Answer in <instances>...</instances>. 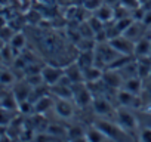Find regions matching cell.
<instances>
[{"instance_id":"30","label":"cell","mask_w":151,"mask_h":142,"mask_svg":"<svg viewBox=\"0 0 151 142\" xmlns=\"http://www.w3.org/2000/svg\"><path fill=\"white\" fill-rule=\"evenodd\" d=\"M102 3H104V0H85L83 8L89 12H95Z\"/></svg>"},{"instance_id":"23","label":"cell","mask_w":151,"mask_h":142,"mask_svg":"<svg viewBox=\"0 0 151 142\" xmlns=\"http://www.w3.org/2000/svg\"><path fill=\"white\" fill-rule=\"evenodd\" d=\"M85 139L86 141H91V142H101V141H108L110 138L99 127L93 126V127H91V129L86 130V138Z\"/></svg>"},{"instance_id":"14","label":"cell","mask_w":151,"mask_h":142,"mask_svg":"<svg viewBox=\"0 0 151 142\" xmlns=\"http://www.w3.org/2000/svg\"><path fill=\"white\" fill-rule=\"evenodd\" d=\"M144 28H147V25H145L142 21H133V22L129 25V28L124 31V36L129 37L130 40L136 42V40H139L141 37H144Z\"/></svg>"},{"instance_id":"2","label":"cell","mask_w":151,"mask_h":142,"mask_svg":"<svg viewBox=\"0 0 151 142\" xmlns=\"http://www.w3.org/2000/svg\"><path fill=\"white\" fill-rule=\"evenodd\" d=\"M71 90H73V99L79 107H86L88 104H91L93 101V93L91 92L86 82L73 83Z\"/></svg>"},{"instance_id":"8","label":"cell","mask_w":151,"mask_h":142,"mask_svg":"<svg viewBox=\"0 0 151 142\" xmlns=\"http://www.w3.org/2000/svg\"><path fill=\"white\" fill-rule=\"evenodd\" d=\"M117 118H119V124L124 130H135L138 127V121H136L135 115L130 111L124 110V107L117 111Z\"/></svg>"},{"instance_id":"6","label":"cell","mask_w":151,"mask_h":142,"mask_svg":"<svg viewBox=\"0 0 151 142\" xmlns=\"http://www.w3.org/2000/svg\"><path fill=\"white\" fill-rule=\"evenodd\" d=\"M117 101L124 108H136L139 105V96L136 93L126 90V89L117 90Z\"/></svg>"},{"instance_id":"29","label":"cell","mask_w":151,"mask_h":142,"mask_svg":"<svg viewBox=\"0 0 151 142\" xmlns=\"http://www.w3.org/2000/svg\"><path fill=\"white\" fill-rule=\"evenodd\" d=\"M0 82H2V85H3L5 87H8V86H14V83H15V77H14V74L11 73V71L3 70L2 77H0Z\"/></svg>"},{"instance_id":"12","label":"cell","mask_w":151,"mask_h":142,"mask_svg":"<svg viewBox=\"0 0 151 142\" xmlns=\"http://www.w3.org/2000/svg\"><path fill=\"white\" fill-rule=\"evenodd\" d=\"M133 55L136 58H142V56H150L151 55V39L148 36H144V37H141L139 40L135 42Z\"/></svg>"},{"instance_id":"13","label":"cell","mask_w":151,"mask_h":142,"mask_svg":"<svg viewBox=\"0 0 151 142\" xmlns=\"http://www.w3.org/2000/svg\"><path fill=\"white\" fill-rule=\"evenodd\" d=\"M95 16H98L102 22H105V24H110L114 18H116V12H114V6H111V5H108V3H102L96 11H95V14H93Z\"/></svg>"},{"instance_id":"11","label":"cell","mask_w":151,"mask_h":142,"mask_svg":"<svg viewBox=\"0 0 151 142\" xmlns=\"http://www.w3.org/2000/svg\"><path fill=\"white\" fill-rule=\"evenodd\" d=\"M53 110L55 113L62 117V118H70L73 115V105L70 102V99H64V98H58L53 102Z\"/></svg>"},{"instance_id":"25","label":"cell","mask_w":151,"mask_h":142,"mask_svg":"<svg viewBox=\"0 0 151 142\" xmlns=\"http://www.w3.org/2000/svg\"><path fill=\"white\" fill-rule=\"evenodd\" d=\"M85 138H86V130H83L79 126H73L67 132V139H70V141H80Z\"/></svg>"},{"instance_id":"19","label":"cell","mask_w":151,"mask_h":142,"mask_svg":"<svg viewBox=\"0 0 151 142\" xmlns=\"http://www.w3.org/2000/svg\"><path fill=\"white\" fill-rule=\"evenodd\" d=\"M53 99L50 98V95H43L42 98H39L34 102V113L36 114H45L49 108H53Z\"/></svg>"},{"instance_id":"38","label":"cell","mask_w":151,"mask_h":142,"mask_svg":"<svg viewBox=\"0 0 151 142\" xmlns=\"http://www.w3.org/2000/svg\"><path fill=\"white\" fill-rule=\"evenodd\" d=\"M139 2H141V3H142V0H139Z\"/></svg>"},{"instance_id":"15","label":"cell","mask_w":151,"mask_h":142,"mask_svg":"<svg viewBox=\"0 0 151 142\" xmlns=\"http://www.w3.org/2000/svg\"><path fill=\"white\" fill-rule=\"evenodd\" d=\"M76 62L82 67V70L95 65V50H79L77 56H76Z\"/></svg>"},{"instance_id":"9","label":"cell","mask_w":151,"mask_h":142,"mask_svg":"<svg viewBox=\"0 0 151 142\" xmlns=\"http://www.w3.org/2000/svg\"><path fill=\"white\" fill-rule=\"evenodd\" d=\"M65 70V76L70 79L71 83H79V82H85V76H83V70L77 62H70L64 67Z\"/></svg>"},{"instance_id":"32","label":"cell","mask_w":151,"mask_h":142,"mask_svg":"<svg viewBox=\"0 0 151 142\" xmlns=\"http://www.w3.org/2000/svg\"><path fill=\"white\" fill-rule=\"evenodd\" d=\"M120 5L127 8L129 11H133V9L141 6V2H139V0H120Z\"/></svg>"},{"instance_id":"7","label":"cell","mask_w":151,"mask_h":142,"mask_svg":"<svg viewBox=\"0 0 151 142\" xmlns=\"http://www.w3.org/2000/svg\"><path fill=\"white\" fill-rule=\"evenodd\" d=\"M102 82L111 89H122L123 86V79H122V74L119 70L107 68V71H104Z\"/></svg>"},{"instance_id":"31","label":"cell","mask_w":151,"mask_h":142,"mask_svg":"<svg viewBox=\"0 0 151 142\" xmlns=\"http://www.w3.org/2000/svg\"><path fill=\"white\" fill-rule=\"evenodd\" d=\"M14 34H15V31L12 30V25L11 27L3 25V31H2V40H3V43H9L11 39L14 37Z\"/></svg>"},{"instance_id":"4","label":"cell","mask_w":151,"mask_h":142,"mask_svg":"<svg viewBox=\"0 0 151 142\" xmlns=\"http://www.w3.org/2000/svg\"><path fill=\"white\" fill-rule=\"evenodd\" d=\"M108 42H110V44H111L119 53H122V55H129V56H132L133 52H135V42L130 40L129 37H126L124 34L117 36V37H113V39H110Z\"/></svg>"},{"instance_id":"37","label":"cell","mask_w":151,"mask_h":142,"mask_svg":"<svg viewBox=\"0 0 151 142\" xmlns=\"http://www.w3.org/2000/svg\"><path fill=\"white\" fill-rule=\"evenodd\" d=\"M150 33H151V27H150Z\"/></svg>"},{"instance_id":"18","label":"cell","mask_w":151,"mask_h":142,"mask_svg":"<svg viewBox=\"0 0 151 142\" xmlns=\"http://www.w3.org/2000/svg\"><path fill=\"white\" fill-rule=\"evenodd\" d=\"M49 92L56 96V98H64V99H73V90H71V86H67V85H61V83H56L53 86H49Z\"/></svg>"},{"instance_id":"3","label":"cell","mask_w":151,"mask_h":142,"mask_svg":"<svg viewBox=\"0 0 151 142\" xmlns=\"http://www.w3.org/2000/svg\"><path fill=\"white\" fill-rule=\"evenodd\" d=\"M64 76H65L64 67H58L55 64H47L42 68V77H43V82L46 86L56 85Z\"/></svg>"},{"instance_id":"28","label":"cell","mask_w":151,"mask_h":142,"mask_svg":"<svg viewBox=\"0 0 151 142\" xmlns=\"http://www.w3.org/2000/svg\"><path fill=\"white\" fill-rule=\"evenodd\" d=\"M18 111L21 114H33L34 113V104L30 101V99H25V101H21L18 104Z\"/></svg>"},{"instance_id":"16","label":"cell","mask_w":151,"mask_h":142,"mask_svg":"<svg viewBox=\"0 0 151 142\" xmlns=\"http://www.w3.org/2000/svg\"><path fill=\"white\" fill-rule=\"evenodd\" d=\"M12 90H14V93H15V96H17L18 102H21V101L30 99V95H31L33 86L25 80V82H21V83L15 85V86L12 87Z\"/></svg>"},{"instance_id":"33","label":"cell","mask_w":151,"mask_h":142,"mask_svg":"<svg viewBox=\"0 0 151 142\" xmlns=\"http://www.w3.org/2000/svg\"><path fill=\"white\" fill-rule=\"evenodd\" d=\"M139 139L144 141V142H151V127L142 129V132L139 135Z\"/></svg>"},{"instance_id":"27","label":"cell","mask_w":151,"mask_h":142,"mask_svg":"<svg viewBox=\"0 0 151 142\" xmlns=\"http://www.w3.org/2000/svg\"><path fill=\"white\" fill-rule=\"evenodd\" d=\"M88 22H89L91 28L93 30V33H98V31H101V30L105 28V22H102V21H101L98 16H95V15H92L91 18H88Z\"/></svg>"},{"instance_id":"5","label":"cell","mask_w":151,"mask_h":142,"mask_svg":"<svg viewBox=\"0 0 151 142\" xmlns=\"http://www.w3.org/2000/svg\"><path fill=\"white\" fill-rule=\"evenodd\" d=\"M95 126L99 127L110 139H124V136H122L124 133V129L120 124L117 126L110 121H98V123H95Z\"/></svg>"},{"instance_id":"34","label":"cell","mask_w":151,"mask_h":142,"mask_svg":"<svg viewBox=\"0 0 151 142\" xmlns=\"http://www.w3.org/2000/svg\"><path fill=\"white\" fill-rule=\"evenodd\" d=\"M142 22L147 25V28H150V27H151V9H147V12H145V16H144Z\"/></svg>"},{"instance_id":"26","label":"cell","mask_w":151,"mask_h":142,"mask_svg":"<svg viewBox=\"0 0 151 142\" xmlns=\"http://www.w3.org/2000/svg\"><path fill=\"white\" fill-rule=\"evenodd\" d=\"M9 44H11V46L15 49V52L18 53V52L25 46V36H24V33H15L14 37L11 39Z\"/></svg>"},{"instance_id":"17","label":"cell","mask_w":151,"mask_h":142,"mask_svg":"<svg viewBox=\"0 0 151 142\" xmlns=\"http://www.w3.org/2000/svg\"><path fill=\"white\" fill-rule=\"evenodd\" d=\"M83 76H85L86 83L99 82V80H102V76H104V68H101L98 65H92V67L83 70Z\"/></svg>"},{"instance_id":"21","label":"cell","mask_w":151,"mask_h":142,"mask_svg":"<svg viewBox=\"0 0 151 142\" xmlns=\"http://www.w3.org/2000/svg\"><path fill=\"white\" fill-rule=\"evenodd\" d=\"M142 80H144V79H141V77H138V76L129 77V79H126V80L123 82L122 89H126V90H129V92H132V93L139 95V92H141V89H142V85H144Z\"/></svg>"},{"instance_id":"1","label":"cell","mask_w":151,"mask_h":142,"mask_svg":"<svg viewBox=\"0 0 151 142\" xmlns=\"http://www.w3.org/2000/svg\"><path fill=\"white\" fill-rule=\"evenodd\" d=\"M122 53H119L111 44L110 42H101L96 43L95 47V65L101 67V68H108Z\"/></svg>"},{"instance_id":"35","label":"cell","mask_w":151,"mask_h":142,"mask_svg":"<svg viewBox=\"0 0 151 142\" xmlns=\"http://www.w3.org/2000/svg\"><path fill=\"white\" fill-rule=\"evenodd\" d=\"M105 3H108V5H111V6H114V5H119L120 3V0H104Z\"/></svg>"},{"instance_id":"10","label":"cell","mask_w":151,"mask_h":142,"mask_svg":"<svg viewBox=\"0 0 151 142\" xmlns=\"http://www.w3.org/2000/svg\"><path fill=\"white\" fill-rule=\"evenodd\" d=\"M92 105H93V111L99 115H107V114L113 113V105L110 104V101L104 95L95 96L93 101H92Z\"/></svg>"},{"instance_id":"20","label":"cell","mask_w":151,"mask_h":142,"mask_svg":"<svg viewBox=\"0 0 151 142\" xmlns=\"http://www.w3.org/2000/svg\"><path fill=\"white\" fill-rule=\"evenodd\" d=\"M150 56H142V58H138L136 61L138 62V77L141 79H147L148 76H151V58Z\"/></svg>"},{"instance_id":"22","label":"cell","mask_w":151,"mask_h":142,"mask_svg":"<svg viewBox=\"0 0 151 142\" xmlns=\"http://www.w3.org/2000/svg\"><path fill=\"white\" fill-rule=\"evenodd\" d=\"M18 99L14 93V90L11 89V92L3 90V96H2V108H8V110H18Z\"/></svg>"},{"instance_id":"36","label":"cell","mask_w":151,"mask_h":142,"mask_svg":"<svg viewBox=\"0 0 151 142\" xmlns=\"http://www.w3.org/2000/svg\"><path fill=\"white\" fill-rule=\"evenodd\" d=\"M147 96H148V99L151 101V83L147 86Z\"/></svg>"},{"instance_id":"24","label":"cell","mask_w":151,"mask_h":142,"mask_svg":"<svg viewBox=\"0 0 151 142\" xmlns=\"http://www.w3.org/2000/svg\"><path fill=\"white\" fill-rule=\"evenodd\" d=\"M46 132L50 133V135H52L53 138H56V139H64V138H67L68 129H65L64 126H59V124H49V126L46 127Z\"/></svg>"}]
</instances>
